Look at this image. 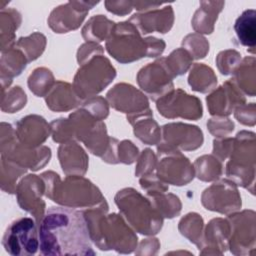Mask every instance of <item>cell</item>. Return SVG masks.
<instances>
[{
  "label": "cell",
  "instance_id": "obj_1",
  "mask_svg": "<svg viewBox=\"0 0 256 256\" xmlns=\"http://www.w3.org/2000/svg\"><path fill=\"white\" fill-rule=\"evenodd\" d=\"M43 255H94L83 211L51 207L39 224Z\"/></svg>",
  "mask_w": 256,
  "mask_h": 256
},
{
  "label": "cell",
  "instance_id": "obj_2",
  "mask_svg": "<svg viewBox=\"0 0 256 256\" xmlns=\"http://www.w3.org/2000/svg\"><path fill=\"white\" fill-rule=\"evenodd\" d=\"M108 205L105 202L97 207L83 211L91 240L101 250H116L119 253H131L137 246V236L117 214L105 213Z\"/></svg>",
  "mask_w": 256,
  "mask_h": 256
},
{
  "label": "cell",
  "instance_id": "obj_3",
  "mask_svg": "<svg viewBox=\"0 0 256 256\" xmlns=\"http://www.w3.org/2000/svg\"><path fill=\"white\" fill-rule=\"evenodd\" d=\"M106 48L117 61L129 63L145 56H159L164 51L165 43L154 37L141 38L137 28L127 21L114 25Z\"/></svg>",
  "mask_w": 256,
  "mask_h": 256
},
{
  "label": "cell",
  "instance_id": "obj_4",
  "mask_svg": "<svg viewBox=\"0 0 256 256\" xmlns=\"http://www.w3.org/2000/svg\"><path fill=\"white\" fill-rule=\"evenodd\" d=\"M45 183V194L52 201L67 207H95L103 202L97 187L89 180L77 175L68 176L63 182L54 172L41 174Z\"/></svg>",
  "mask_w": 256,
  "mask_h": 256
},
{
  "label": "cell",
  "instance_id": "obj_5",
  "mask_svg": "<svg viewBox=\"0 0 256 256\" xmlns=\"http://www.w3.org/2000/svg\"><path fill=\"white\" fill-rule=\"evenodd\" d=\"M115 202L128 223L139 233L153 235L159 232L163 219L153 204L132 188L119 191Z\"/></svg>",
  "mask_w": 256,
  "mask_h": 256
},
{
  "label": "cell",
  "instance_id": "obj_6",
  "mask_svg": "<svg viewBox=\"0 0 256 256\" xmlns=\"http://www.w3.org/2000/svg\"><path fill=\"white\" fill-rule=\"evenodd\" d=\"M230 161L227 163L226 174L236 185L248 189L254 194L256 141L255 133L241 131L233 138L230 152Z\"/></svg>",
  "mask_w": 256,
  "mask_h": 256
},
{
  "label": "cell",
  "instance_id": "obj_7",
  "mask_svg": "<svg viewBox=\"0 0 256 256\" xmlns=\"http://www.w3.org/2000/svg\"><path fill=\"white\" fill-rule=\"evenodd\" d=\"M116 72L109 60L97 55L84 63L74 78V90L82 98L92 97L102 91L115 77Z\"/></svg>",
  "mask_w": 256,
  "mask_h": 256
},
{
  "label": "cell",
  "instance_id": "obj_8",
  "mask_svg": "<svg viewBox=\"0 0 256 256\" xmlns=\"http://www.w3.org/2000/svg\"><path fill=\"white\" fill-rule=\"evenodd\" d=\"M39 227L29 217L17 219L6 229L2 244L10 255H34L39 248Z\"/></svg>",
  "mask_w": 256,
  "mask_h": 256
},
{
  "label": "cell",
  "instance_id": "obj_9",
  "mask_svg": "<svg viewBox=\"0 0 256 256\" xmlns=\"http://www.w3.org/2000/svg\"><path fill=\"white\" fill-rule=\"evenodd\" d=\"M230 225L229 245L234 255H252L256 245V220L253 210L232 213L228 217Z\"/></svg>",
  "mask_w": 256,
  "mask_h": 256
},
{
  "label": "cell",
  "instance_id": "obj_10",
  "mask_svg": "<svg viewBox=\"0 0 256 256\" xmlns=\"http://www.w3.org/2000/svg\"><path fill=\"white\" fill-rule=\"evenodd\" d=\"M163 142L159 143L158 155L180 153V150H195L203 143L202 131L193 125L170 123L163 126Z\"/></svg>",
  "mask_w": 256,
  "mask_h": 256
},
{
  "label": "cell",
  "instance_id": "obj_11",
  "mask_svg": "<svg viewBox=\"0 0 256 256\" xmlns=\"http://www.w3.org/2000/svg\"><path fill=\"white\" fill-rule=\"evenodd\" d=\"M107 99L113 108L127 114L130 123L137 117L152 113L147 97L129 84L115 85L107 93Z\"/></svg>",
  "mask_w": 256,
  "mask_h": 256
},
{
  "label": "cell",
  "instance_id": "obj_12",
  "mask_svg": "<svg viewBox=\"0 0 256 256\" xmlns=\"http://www.w3.org/2000/svg\"><path fill=\"white\" fill-rule=\"evenodd\" d=\"M156 107L160 114L166 118L182 117L197 120L202 116L201 101L186 94L181 89L172 90L157 100Z\"/></svg>",
  "mask_w": 256,
  "mask_h": 256
},
{
  "label": "cell",
  "instance_id": "obj_13",
  "mask_svg": "<svg viewBox=\"0 0 256 256\" xmlns=\"http://www.w3.org/2000/svg\"><path fill=\"white\" fill-rule=\"evenodd\" d=\"M202 204L206 209L223 214L234 213L241 207V197L237 185L231 180H221L205 189Z\"/></svg>",
  "mask_w": 256,
  "mask_h": 256
},
{
  "label": "cell",
  "instance_id": "obj_14",
  "mask_svg": "<svg viewBox=\"0 0 256 256\" xmlns=\"http://www.w3.org/2000/svg\"><path fill=\"white\" fill-rule=\"evenodd\" d=\"M173 78L163 58L143 67L137 76L141 89L155 101L173 90Z\"/></svg>",
  "mask_w": 256,
  "mask_h": 256
},
{
  "label": "cell",
  "instance_id": "obj_15",
  "mask_svg": "<svg viewBox=\"0 0 256 256\" xmlns=\"http://www.w3.org/2000/svg\"><path fill=\"white\" fill-rule=\"evenodd\" d=\"M42 180L36 175H28L18 187V202L22 209L33 214L38 227L44 216L45 208V203L41 199L45 192V183Z\"/></svg>",
  "mask_w": 256,
  "mask_h": 256
},
{
  "label": "cell",
  "instance_id": "obj_16",
  "mask_svg": "<svg viewBox=\"0 0 256 256\" xmlns=\"http://www.w3.org/2000/svg\"><path fill=\"white\" fill-rule=\"evenodd\" d=\"M157 166V177L164 183L177 186L186 185L194 177V168L189 160L181 153L166 154Z\"/></svg>",
  "mask_w": 256,
  "mask_h": 256
},
{
  "label": "cell",
  "instance_id": "obj_17",
  "mask_svg": "<svg viewBox=\"0 0 256 256\" xmlns=\"http://www.w3.org/2000/svg\"><path fill=\"white\" fill-rule=\"evenodd\" d=\"M206 100L210 113L217 116H227L246 102L244 94L237 88L232 79L226 81Z\"/></svg>",
  "mask_w": 256,
  "mask_h": 256
},
{
  "label": "cell",
  "instance_id": "obj_18",
  "mask_svg": "<svg viewBox=\"0 0 256 256\" xmlns=\"http://www.w3.org/2000/svg\"><path fill=\"white\" fill-rule=\"evenodd\" d=\"M229 236L230 225L227 219L211 220L203 236L201 254H222L228 248Z\"/></svg>",
  "mask_w": 256,
  "mask_h": 256
},
{
  "label": "cell",
  "instance_id": "obj_19",
  "mask_svg": "<svg viewBox=\"0 0 256 256\" xmlns=\"http://www.w3.org/2000/svg\"><path fill=\"white\" fill-rule=\"evenodd\" d=\"M173 20V10L171 6H167L162 10L135 14L130 18L129 22H131L141 34H147L153 31L159 33L168 32L172 27Z\"/></svg>",
  "mask_w": 256,
  "mask_h": 256
},
{
  "label": "cell",
  "instance_id": "obj_20",
  "mask_svg": "<svg viewBox=\"0 0 256 256\" xmlns=\"http://www.w3.org/2000/svg\"><path fill=\"white\" fill-rule=\"evenodd\" d=\"M21 143L28 148H34L43 143L51 132V126L39 116H27L18 123Z\"/></svg>",
  "mask_w": 256,
  "mask_h": 256
},
{
  "label": "cell",
  "instance_id": "obj_21",
  "mask_svg": "<svg viewBox=\"0 0 256 256\" xmlns=\"http://www.w3.org/2000/svg\"><path fill=\"white\" fill-rule=\"evenodd\" d=\"M70 3L54 9L49 17L50 27L57 33H66L79 27L90 7H70Z\"/></svg>",
  "mask_w": 256,
  "mask_h": 256
},
{
  "label": "cell",
  "instance_id": "obj_22",
  "mask_svg": "<svg viewBox=\"0 0 256 256\" xmlns=\"http://www.w3.org/2000/svg\"><path fill=\"white\" fill-rule=\"evenodd\" d=\"M58 156L65 174L82 175L87 170L88 158L84 150L75 142L62 143L58 150Z\"/></svg>",
  "mask_w": 256,
  "mask_h": 256
},
{
  "label": "cell",
  "instance_id": "obj_23",
  "mask_svg": "<svg viewBox=\"0 0 256 256\" xmlns=\"http://www.w3.org/2000/svg\"><path fill=\"white\" fill-rule=\"evenodd\" d=\"M72 88L70 84L65 82L54 83L46 96L47 106L54 111H67L79 105L81 98Z\"/></svg>",
  "mask_w": 256,
  "mask_h": 256
},
{
  "label": "cell",
  "instance_id": "obj_24",
  "mask_svg": "<svg viewBox=\"0 0 256 256\" xmlns=\"http://www.w3.org/2000/svg\"><path fill=\"white\" fill-rule=\"evenodd\" d=\"M256 12L254 9L245 10L236 20L234 30L239 42L247 47L252 54L255 53L256 44Z\"/></svg>",
  "mask_w": 256,
  "mask_h": 256
},
{
  "label": "cell",
  "instance_id": "obj_25",
  "mask_svg": "<svg viewBox=\"0 0 256 256\" xmlns=\"http://www.w3.org/2000/svg\"><path fill=\"white\" fill-rule=\"evenodd\" d=\"M255 71V58L253 56L245 57L235 70L232 79L234 84L243 94L251 97H254L256 92Z\"/></svg>",
  "mask_w": 256,
  "mask_h": 256
},
{
  "label": "cell",
  "instance_id": "obj_26",
  "mask_svg": "<svg viewBox=\"0 0 256 256\" xmlns=\"http://www.w3.org/2000/svg\"><path fill=\"white\" fill-rule=\"evenodd\" d=\"M203 7L199 8L192 20L193 28L199 33L210 34L213 31L214 22L221 11L224 2H202Z\"/></svg>",
  "mask_w": 256,
  "mask_h": 256
},
{
  "label": "cell",
  "instance_id": "obj_27",
  "mask_svg": "<svg viewBox=\"0 0 256 256\" xmlns=\"http://www.w3.org/2000/svg\"><path fill=\"white\" fill-rule=\"evenodd\" d=\"M134 125V133L142 142L152 145L158 144L161 138L160 128L153 120L152 113L142 115L131 122Z\"/></svg>",
  "mask_w": 256,
  "mask_h": 256
},
{
  "label": "cell",
  "instance_id": "obj_28",
  "mask_svg": "<svg viewBox=\"0 0 256 256\" xmlns=\"http://www.w3.org/2000/svg\"><path fill=\"white\" fill-rule=\"evenodd\" d=\"M188 82L193 90L206 93L216 86L217 78L210 67L197 63L191 69Z\"/></svg>",
  "mask_w": 256,
  "mask_h": 256
},
{
  "label": "cell",
  "instance_id": "obj_29",
  "mask_svg": "<svg viewBox=\"0 0 256 256\" xmlns=\"http://www.w3.org/2000/svg\"><path fill=\"white\" fill-rule=\"evenodd\" d=\"M114 23L105 18L102 15H97L92 17L84 26L82 30V35L87 41H103L108 39Z\"/></svg>",
  "mask_w": 256,
  "mask_h": 256
},
{
  "label": "cell",
  "instance_id": "obj_30",
  "mask_svg": "<svg viewBox=\"0 0 256 256\" xmlns=\"http://www.w3.org/2000/svg\"><path fill=\"white\" fill-rule=\"evenodd\" d=\"M179 230L182 235L196 244L199 249L203 242V219L196 213L187 214L179 223Z\"/></svg>",
  "mask_w": 256,
  "mask_h": 256
},
{
  "label": "cell",
  "instance_id": "obj_31",
  "mask_svg": "<svg viewBox=\"0 0 256 256\" xmlns=\"http://www.w3.org/2000/svg\"><path fill=\"white\" fill-rule=\"evenodd\" d=\"M196 176L202 181H213L222 174V165L220 160L211 155L199 157L195 162Z\"/></svg>",
  "mask_w": 256,
  "mask_h": 256
},
{
  "label": "cell",
  "instance_id": "obj_32",
  "mask_svg": "<svg viewBox=\"0 0 256 256\" xmlns=\"http://www.w3.org/2000/svg\"><path fill=\"white\" fill-rule=\"evenodd\" d=\"M52 73L46 68H38L30 75L28 85L37 96H44L51 90L54 84Z\"/></svg>",
  "mask_w": 256,
  "mask_h": 256
},
{
  "label": "cell",
  "instance_id": "obj_33",
  "mask_svg": "<svg viewBox=\"0 0 256 256\" xmlns=\"http://www.w3.org/2000/svg\"><path fill=\"white\" fill-rule=\"evenodd\" d=\"M166 67L173 77L184 74L192 63V56L184 49L174 50L167 58H163Z\"/></svg>",
  "mask_w": 256,
  "mask_h": 256
},
{
  "label": "cell",
  "instance_id": "obj_34",
  "mask_svg": "<svg viewBox=\"0 0 256 256\" xmlns=\"http://www.w3.org/2000/svg\"><path fill=\"white\" fill-rule=\"evenodd\" d=\"M153 198L154 200L152 204L162 217L173 218L180 213L181 203L179 201V198L174 196L173 194L163 195L162 193L154 196Z\"/></svg>",
  "mask_w": 256,
  "mask_h": 256
},
{
  "label": "cell",
  "instance_id": "obj_35",
  "mask_svg": "<svg viewBox=\"0 0 256 256\" xmlns=\"http://www.w3.org/2000/svg\"><path fill=\"white\" fill-rule=\"evenodd\" d=\"M46 39L44 35L39 33H34L26 38H21L18 42V45L26 53L27 62L36 59L39 57L45 47Z\"/></svg>",
  "mask_w": 256,
  "mask_h": 256
},
{
  "label": "cell",
  "instance_id": "obj_36",
  "mask_svg": "<svg viewBox=\"0 0 256 256\" xmlns=\"http://www.w3.org/2000/svg\"><path fill=\"white\" fill-rule=\"evenodd\" d=\"M217 66L220 72L224 75H229L235 72L241 62V55L235 50H225L218 54Z\"/></svg>",
  "mask_w": 256,
  "mask_h": 256
},
{
  "label": "cell",
  "instance_id": "obj_37",
  "mask_svg": "<svg viewBox=\"0 0 256 256\" xmlns=\"http://www.w3.org/2000/svg\"><path fill=\"white\" fill-rule=\"evenodd\" d=\"M183 46L190 51L192 58L195 59L204 58L209 51V43L199 34H190L186 36V38L183 39Z\"/></svg>",
  "mask_w": 256,
  "mask_h": 256
},
{
  "label": "cell",
  "instance_id": "obj_38",
  "mask_svg": "<svg viewBox=\"0 0 256 256\" xmlns=\"http://www.w3.org/2000/svg\"><path fill=\"white\" fill-rule=\"evenodd\" d=\"M207 126L210 132L218 138H223L234 130V123L225 116H218L210 119Z\"/></svg>",
  "mask_w": 256,
  "mask_h": 256
},
{
  "label": "cell",
  "instance_id": "obj_39",
  "mask_svg": "<svg viewBox=\"0 0 256 256\" xmlns=\"http://www.w3.org/2000/svg\"><path fill=\"white\" fill-rule=\"evenodd\" d=\"M83 108L98 120H103L108 115V105L106 100L102 97L90 98L84 103Z\"/></svg>",
  "mask_w": 256,
  "mask_h": 256
},
{
  "label": "cell",
  "instance_id": "obj_40",
  "mask_svg": "<svg viewBox=\"0 0 256 256\" xmlns=\"http://www.w3.org/2000/svg\"><path fill=\"white\" fill-rule=\"evenodd\" d=\"M156 156L150 149H145L138 161L135 174L137 176H145L151 174L156 167Z\"/></svg>",
  "mask_w": 256,
  "mask_h": 256
},
{
  "label": "cell",
  "instance_id": "obj_41",
  "mask_svg": "<svg viewBox=\"0 0 256 256\" xmlns=\"http://www.w3.org/2000/svg\"><path fill=\"white\" fill-rule=\"evenodd\" d=\"M235 118L244 125L254 126L255 125V103L243 104L238 106L234 110Z\"/></svg>",
  "mask_w": 256,
  "mask_h": 256
},
{
  "label": "cell",
  "instance_id": "obj_42",
  "mask_svg": "<svg viewBox=\"0 0 256 256\" xmlns=\"http://www.w3.org/2000/svg\"><path fill=\"white\" fill-rule=\"evenodd\" d=\"M118 146V160L126 164L133 163L138 155V148L131 141H122Z\"/></svg>",
  "mask_w": 256,
  "mask_h": 256
},
{
  "label": "cell",
  "instance_id": "obj_43",
  "mask_svg": "<svg viewBox=\"0 0 256 256\" xmlns=\"http://www.w3.org/2000/svg\"><path fill=\"white\" fill-rule=\"evenodd\" d=\"M102 52H103L102 47L100 45H97L95 42H89V43L83 44L78 50V54H77L78 62L79 64L83 65L93 57L99 54L101 55Z\"/></svg>",
  "mask_w": 256,
  "mask_h": 256
},
{
  "label": "cell",
  "instance_id": "obj_44",
  "mask_svg": "<svg viewBox=\"0 0 256 256\" xmlns=\"http://www.w3.org/2000/svg\"><path fill=\"white\" fill-rule=\"evenodd\" d=\"M233 138H221L220 140H214L213 154L220 161L225 160L231 152Z\"/></svg>",
  "mask_w": 256,
  "mask_h": 256
}]
</instances>
